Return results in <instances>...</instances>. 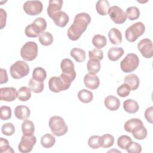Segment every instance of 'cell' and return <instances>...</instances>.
<instances>
[{"instance_id":"1","label":"cell","mask_w":153,"mask_h":153,"mask_svg":"<svg viewBox=\"0 0 153 153\" xmlns=\"http://www.w3.org/2000/svg\"><path fill=\"white\" fill-rule=\"evenodd\" d=\"M91 22L90 16L86 13L77 14L72 25L68 28L67 35L72 41L78 40L81 35L85 31L88 25Z\"/></svg>"},{"instance_id":"2","label":"cell","mask_w":153,"mask_h":153,"mask_svg":"<svg viewBox=\"0 0 153 153\" xmlns=\"http://www.w3.org/2000/svg\"><path fill=\"white\" fill-rule=\"evenodd\" d=\"M47 27V22L42 17L36 18L31 24L27 25L25 29V33L27 37L36 38L44 32Z\"/></svg>"},{"instance_id":"3","label":"cell","mask_w":153,"mask_h":153,"mask_svg":"<svg viewBox=\"0 0 153 153\" xmlns=\"http://www.w3.org/2000/svg\"><path fill=\"white\" fill-rule=\"evenodd\" d=\"M49 127L53 134L56 136H61L65 134L68 130V127L64 120L59 116L51 117L48 122Z\"/></svg>"},{"instance_id":"4","label":"cell","mask_w":153,"mask_h":153,"mask_svg":"<svg viewBox=\"0 0 153 153\" xmlns=\"http://www.w3.org/2000/svg\"><path fill=\"white\" fill-rule=\"evenodd\" d=\"M145 31V26L140 22H136L128 27L125 32V36L128 42H133L142 35Z\"/></svg>"},{"instance_id":"5","label":"cell","mask_w":153,"mask_h":153,"mask_svg":"<svg viewBox=\"0 0 153 153\" xmlns=\"http://www.w3.org/2000/svg\"><path fill=\"white\" fill-rule=\"evenodd\" d=\"M10 73L13 78H22L29 74V65L23 60H18L11 66L10 68Z\"/></svg>"},{"instance_id":"6","label":"cell","mask_w":153,"mask_h":153,"mask_svg":"<svg viewBox=\"0 0 153 153\" xmlns=\"http://www.w3.org/2000/svg\"><path fill=\"white\" fill-rule=\"evenodd\" d=\"M139 64L138 56L134 53H129L120 63L121 70L125 73H130L137 69Z\"/></svg>"},{"instance_id":"7","label":"cell","mask_w":153,"mask_h":153,"mask_svg":"<svg viewBox=\"0 0 153 153\" xmlns=\"http://www.w3.org/2000/svg\"><path fill=\"white\" fill-rule=\"evenodd\" d=\"M22 58L26 61L33 60L38 55V45L35 42L28 41L25 43L20 50Z\"/></svg>"},{"instance_id":"8","label":"cell","mask_w":153,"mask_h":153,"mask_svg":"<svg viewBox=\"0 0 153 153\" xmlns=\"http://www.w3.org/2000/svg\"><path fill=\"white\" fill-rule=\"evenodd\" d=\"M23 8L27 14L36 16L42 12L43 5L40 1H27L24 3Z\"/></svg>"},{"instance_id":"9","label":"cell","mask_w":153,"mask_h":153,"mask_svg":"<svg viewBox=\"0 0 153 153\" xmlns=\"http://www.w3.org/2000/svg\"><path fill=\"white\" fill-rule=\"evenodd\" d=\"M108 14L111 20L116 24H123L126 22L127 19L126 13L121 8L117 5L109 7Z\"/></svg>"},{"instance_id":"10","label":"cell","mask_w":153,"mask_h":153,"mask_svg":"<svg viewBox=\"0 0 153 153\" xmlns=\"http://www.w3.org/2000/svg\"><path fill=\"white\" fill-rule=\"evenodd\" d=\"M36 142V139L33 134L32 136L23 135L18 145V149L22 153L29 152L32 150Z\"/></svg>"},{"instance_id":"11","label":"cell","mask_w":153,"mask_h":153,"mask_svg":"<svg viewBox=\"0 0 153 153\" xmlns=\"http://www.w3.org/2000/svg\"><path fill=\"white\" fill-rule=\"evenodd\" d=\"M137 48L145 58H151L153 56L152 42L148 38L141 39L137 44Z\"/></svg>"},{"instance_id":"12","label":"cell","mask_w":153,"mask_h":153,"mask_svg":"<svg viewBox=\"0 0 153 153\" xmlns=\"http://www.w3.org/2000/svg\"><path fill=\"white\" fill-rule=\"evenodd\" d=\"M48 87L50 91L54 93H59L61 91L68 89L60 76L50 78L48 81Z\"/></svg>"},{"instance_id":"13","label":"cell","mask_w":153,"mask_h":153,"mask_svg":"<svg viewBox=\"0 0 153 153\" xmlns=\"http://www.w3.org/2000/svg\"><path fill=\"white\" fill-rule=\"evenodd\" d=\"M17 97V90L12 87L0 88V99L5 102H12Z\"/></svg>"},{"instance_id":"14","label":"cell","mask_w":153,"mask_h":153,"mask_svg":"<svg viewBox=\"0 0 153 153\" xmlns=\"http://www.w3.org/2000/svg\"><path fill=\"white\" fill-rule=\"evenodd\" d=\"M60 68L63 74L69 75L74 79L75 78L76 72L74 65L71 59L68 58L63 59L60 63Z\"/></svg>"},{"instance_id":"15","label":"cell","mask_w":153,"mask_h":153,"mask_svg":"<svg viewBox=\"0 0 153 153\" xmlns=\"http://www.w3.org/2000/svg\"><path fill=\"white\" fill-rule=\"evenodd\" d=\"M84 83L86 87L91 90H95L99 87L100 80L96 75L88 73L84 76Z\"/></svg>"},{"instance_id":"16","label":"cell","mask_w":153,"mask_h":153,"mask_svg":"<svg viewBox=\"0 0 153 153\" xmlns=\"http://www.w3.org/2000/svg\"><path fill=\"white\" fill-rule=\"evenodd\" d=\"M143 126V122L139 118H131L127 121L124 126V130L129 133H133Z\"/></svg>"},{"instance_id":"17","label":"cell","mask_w":153,"mask_h":153,"mask_svg":"<svg viewBox=\"0 0 153 153\" xmlns=\"http://www.w3.org/2000/svg\"><path fill=\"white\" fill-rule=\"evenodd\" d=\"M56 26L61 27H65L69 20L68 15L64 11H59L54 14L51 17Z\"/></svg>"},{"instance_id":"18","label":"cell","mask_w":153,"mask_h":153,"mask_svg":"<svg viewBox=\"0 0 153 153\" xmlns=\"http://www.w3.org/2000/svg\"><path fill=\"white\" fill-rule=\"evenodd\" d=\"M14 115L15 117L20 120H27L30 114V111L29 108L24 105H19L14 109Z\"/></svg>"},{"instance_id":"19","label":"cell","mask_w":153,"mask_h":153,"mask_svg":"<svg viewBox=\"0 0 153 153\" xmlns=\"http://www.w3.org/2000/svg\"><path fill=\"white\" fill-rule=\"evenodd\" d=\"M104 104L107 109L110 111H117L120 106V101L115 96L109 95L106 97L104 100Z\"/></svg>"},{"instance_id":"20","label":"cell","mask_w":153,"mask_h":153,"mask_svg":"<svg viewBox=\"0 0 153 153\" xmlns=\"http://www.w3.org/2000/svg\"><path fill=\"white\" fill-rule=\"evenodd\" d=\"M62 5L63 1L62 0L49 1L48 6L47 7V13L49 17L51 18L54 14L60 11Z\"/></svg>"},{"instance_id":"21","label":"cell","mask_w":153,"mask_h":153,"mask_svg":"<svg viewBox=\"0 0 153 153\" xmlns=\"http://www.w3.org/2000/svg\"><path fill=\"white\" fill-rule=\"evenodd\" d=\"M124 81L125 84L128 85L131 90H136L139 86V78L134 74L126 75L124 79Z\"/></svg>"},{"instance_id":"22","label":"cell","mask_w":153,"mask_h":153,"mask_svg":"<svg viewBox=\"0 0 153 153\" xmlns=\"http://www.w3.org/2000/svg\"><path fill=\"white\" fill-rule=\"evenodd\" d=\"M108 37L110 42L114 45L120 44L122 42L121 32L117 28L111 29L108 32Z\"/></svg>"},{"instance_id":"23","label":"cell","mask_w":153,"mask_h":153,"mask_svg":"<svg viewBox=\"0 0 153 153\" xmlns=\"http://www.w3.org/2000/svg\"><path fill=\"white\" fill-rule=\"evenodd\" d=\"M123 108L129 114H134L139 110V106L137 102L133 99H127L123 102Z\"/></svg>"},{"instance_id":"24","label":"cell","mask_w":153,"mask_h":153,"mask_svg":"<svg viewBox=\"0 0 153 153\" xmlns=\"http://www.w3.org/2000/svg\"><path fill=\"white\" fill-rule=\"evenodd\" d=\"M124 54L122 47H111L108 51V57L111 61H117Z\"/></svg>"},{"instance_id":"25","label":"cell","mask_w":153,"mask_h":153,"mask_svg":"<svg viewBox=\"0 0 153 153\" xmlns=\"http://www.w3.org/2000/svg\"><path fill=\"white\" fill-rule=\"evenodd\" d=\"M110 5L107 0H99L96 4V10L98 14L101 16H106L108 13Z\"/></svg>"},{"instance_id":"26","label":"cell","mask_w":153,"mask_h":153,"mask_svg":"<svg viewBox=\"0 0 153 153\" xmlns=\"http://www.w3.org/2000/svg\"><path fill=\"white\" fill-rule=\"evenodd\" d=\"M22 130L23 135L32 136L35 131V126L33 123L28 120H25L22 124Z\"/></svg>"},{"instance_id":"27","label":"cell","mask_w":153,"mask_h":153,"mask_svg":"<svg viewBox=\"0 0 153 153\" xmlns=\"http://www.w3.org/2000/svg\"><path fill=\"white\" fill-rule=\"evenodd\" d=\"M100 62L99 60L90 59L87 64V68L89 74L96 75L100 69Z\"/></svg>"},{"instance_id":"28","label":"cell","mask_w":153,"mask_h":153,"mask_svg":"<svg viewBox=\"0 0 153 153\" xmlns=\"http://www.w3.org/2000/svg\"><path fill=\"white\" fill-rule=\"evenodd\" d=\"M55 142V137L50 133L45 134L41 138V144L45 148H51L53 146H54Z\"/></svg>"},{"instance_id":"29","label":"cell","mask_w":153,"mask_h":153,"mask_svg":"<svg viewBox=\"0 0 153 153\" xmlns=\"http://www.w3.org/2000/svg\"><path fill=\"white\" fill-rule=\"evenodd\" d=\"M71 56L79 63L83 62L86 57L85 52L84 50L79 48H74L70 51Z\"/></svg>"},{"instance_id":"30","label":"cell","mask_w":153,"mask_h":153,"mask_svg":"<svg viewBox=\"0 0 153 153\" xmlns=\"http://www.w3.org/2000/svg\"><path fill=\"white\" fill-rule=\"evenodd\" d=\"M79 100L84 103L91 102L93 99V94L91 91L86 89H82L78 93Z\"/></svg>"},{"instance_id":"31","label":"cell","mask_w":153,"mask_h":153,"mask_svg":"<svg viewBox=\"0 0 153 153\" xmlns=\"http://www.w3.org/2000/svg\"><path fill=\"white\" fill-rule=\"evenodd\" d=\"M47 77L45 70L41 67L35 68L32 72V78L38 82H44Z\"/></svg>"},{"instance_id":"32","label":"cell","mask_w":153,"mask_h":153,"mask_svg":"<svg viewBox=\"0 0 153 153\" xmlns=\"http://www.w3.org/2000/svg\"><path fill=\"white\" fill-rule=\"evenodd\" d=\"M31 97V90L29 87H22L17 91V98L22 102L27 101Z\"/></svg>"},{"instance_id":"33","label":"cell","mask_w":153,"mask_h":153,"mask_svg":"<svg viewBox=\"0 0 153 153\" xmlns=\"http://www.w3.org/2000/svg\"><path fill=\"white\" fill-rule=\"evenodd\" d=\"M39 41L44 46L50 45L53 42V37L48 32H43L39 35Z\"/></svg>"},{"instance_id":"34","label":"cell","mask_w":153,"mask_h":153,"mask_svg":"<svg viewBox=\"0 0 153 153\" xmlns=\"http://www.w3.org/2000/svg\"><path fill=\"white\" fill-rule=\"evenodd\" d=\"M92 43L96 48L101 49L106 45L107 39L105 36L97 34L93 37Z\"/></svg>"},{"instance_id":"35","label":"cell","mask_w":153,"mask_h":153,"mask_svg":"<svg viewBox=\"0 0 153 153\" xmlns=\"http://www.w3.org/2000/svg\"><path fill=\"white\" fill-rule=\"evenodd\" d=\"M29 87L31 91L35 93H40L44 90V82H38L34 80L32 78L29 81Z\"/></svg>"},{"instance_id":"36","label":"cell","mask_w":153,"mask_h":153,"mask_svg":"<svg viewBox=\"0 0 153 153\" xmlns=\"http://www.w3.org/2000/svg\"><path fill=\"white\" fill-rule=\"evenodd\" d=\"M126 14L130 20H134L137 19L140 16V10L134 6L129 7L127 8Z\"/></svg>"},{"instance_id":"37","label":"cell","mask_w":153,"mask_h":153,"mask_svg":"<svg viewBox=\"0 0 153 153\" xmlns=\"http://www.w3.org/2000/svg\"><path fill=\"white\" fill-rule=\"evenodd\" d=\"M114 143V138L110 134H105L101 136V147L108 148Z\"/></svg>"},{"instance_id":"38","label":"cell","mask_w":153,"mask_h":153,"mask_svg":"<svg viewBox=\"0 0 153 153\" xmlns=\"http://www.w3.org/2000/svg\"><path fill=\"white\" fill-rule=\"evenodd\" d=\"M132 139L130 137L127 135H122L118 138L117 145L118 146L123 149H126L127 147L132 142Z\"/></svg>"},{"instance_id":"39","label":"cell","mask_w":153,"mask_h":153,"mask_svg":"<svg viewBox=\"0 0 153 153\" xmlns=\"http://www.w3.org/2000/svg\"><path fill=\"white\" fill-rule=\"evenodd\" d=\"M88 145L92 149H97L101 147V136L97 135L91 136L88 139Z\"/></svg>"},{"instance_id":"40","label":"cell","mask_w":153,"mask_h":153,"mask_svg":"<svg viewBox=\"0 0 153 153\" xmlns=\"http://www.w3.org/2000/svg\"><path fill=\"white\" fill-rule=\"evenodd\" d=\"M2 133L4 135L10 136L13 135L15 132V127L11 123L4 124L1 127Z\"/></svg>"},{"instance_id":"41","label":"cell","mask_w":153,"mask_h":153,"mask_svg":"<svg viewBox=\"0 0 153 153\" xmlns=\"http://www.w3.org/2000/svg\"><path fill=\"white\" fill-rule=\"evenodd\" d=\"M11 117V109L8 106H2L0 108V118L2 120H7Z\"/></svg>"},{"instance_id":"42","label":"cell","mask_w":153,"mask_h":153,"mask_svg":"<svg viewBox=\"0 0 153 153\" xmlns=\"http://www.w3.org/2000/svg\"><path fill=\"white\" fill-rule=\"evenodd\" d=\"M0 152H14V151L10 146L8 141L3 137L0 139Z\"/></svg>"},{"instance_id":"43","label":"cell","mask_w":153,"mask_h":153,"mask_svg":"<svg viewBox=\"0 0 153 153\" xmlns=\"http://www.w3.org/2000/svg\"><path fill=\"white\" fill-rule=\"evenodd\" d=\"M88 57L90 59H96L97 60H101L103 58V51L100 49L94 48L91 51H88Z\"/></svg>"},{"instance_id":"44","label":"cell","mask_w":153,"mask_h":153,"mask_svg":"<svg viewBox=\"0 0 153 153\" xmlns=\"http://www.w3.org/2000/svg\"><path fill=\"white\" fill-rule=\"evenodd\" d=\"M130 88L128 85L124 83L117 88V92L119 96L121 97H125L129 95L130 93Z\"/></svg>"},{"instance_id":"45","label":"cell","mask_w":153,"mask_h":153,"mask_svg":"<svg viewBox=\"0 0 153 153\" xmlns=\"http://www.w3.org/2000/svg\"><path fill=\"white\" fill-rule=\"evenodd\" d=\"M133 136L137 140H143L147 136V130L145 127L143 126L137 131L132 133Z\"/></svg>"},{"instance_id":"46","label":"cell","mask_w":153,"mask_h":153,"mask_svg":"<svg viewBox=\"0 0 153 153\" xmlns=\"http://www.w3.org/2000/svg\"><path fill=\"white\" fill-rule=\"evenodd\" d=\"M128 153H140L142 151L141 145L134 142H132L126 149Z\"/></svg>"},{"instance_id":"47","label":"cell","mask_w":153,"mask_h":153,"mask_svg":"<svg viewBox=\"0 0 153 153\" xmlns=\"http://www.w3.org/2000/svg\"><path fill=\"white\" fill-rule=\"evenodd\" d=\"M0 16H1V29H2L6 25V20H7V13L6 11L0 8Z\"/></svg>"},{"instance_id":"48","label":"cell","mask_w":153,"mask_h":153,"mask_svg":"<svg viewBox=\"0 0 153 153\" xmlns=\"http://www.w3.org/2000/svg\"><path fill=\"white\" fill-rule=\"evenodd\" d=\"M152 112H153V107L150 106L145 111V118L146 121L150 123H152Z\"/></svg>"},{"instance_id":"49","label":"cell","mask_w":153,"mask_h":153,"mask_svg":"<svg viewBox=\"0 0 153 153\" xmlns=\"http://www.w3.org/2000/svg\"><path fill=\"white\" fill-rule=\"evenodd\" d=\"M8 75L7 73V71L5 69H1V82L0 84H4L7 82L8 81Z\"/></svg>"}]
</instances>
